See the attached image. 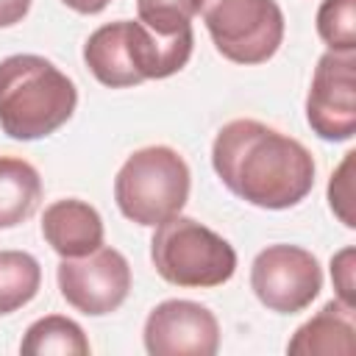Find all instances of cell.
<instances>
[{"label":"cell","mask_w":356,"mask_h":356,"mask_svg":"<svg viewBox=\"0 0 356 356\" xmlns=\"http://www.w3.org/2000/svg\"><path fill=\"white\" fill-rule=\"evenodd\" d=\"M353 161H356V150H348L339 161V167L331 172L328 181V203L331 211L339 217V222L345 228H356V214H353Z\"/></svg>","instance_id":"d6986e66"},{"label":"cell","mask_w":356,"mask_h":356,"mask_svg":"<svg viewBox=\"0 0 356 356\" xmlns=\"http://www.w3.org/2000/svg\"><path fill=\"white\" fill-rule=\"evenodd\" d=\"M122 22H125V50L139 81H161L186 67L195 47L192 25L164 33L139 19H122Z\"/></svg>","instance_id":"30bf717a"},{"label":"cell","mask_w":356,"mask_h":356,"mask_svg":"<svg viewBox=\"0 0 356 356\" xmlns=\"http://www.w3.org/2000/svg\"><path fill=\"white\" fill-rule=\"evenodd\" d=\"M83 61L89 67V72L111 89H125V86H136L142 83L139 75L131 67L128 50H125V22H106L97 31L89 33L86 44H83Z\"/></svg>","instance_id":"4fadbf2b"},{"label":"cell","mask_w":356,"mask_h":356,"mask_svg":"<svg viewBox=\"0 0 356 356\" xmlns=\"http://www.w3.org/2000/svg\"><path fill=\"white\" fill-rule=\"evenodd\" d=\"M306 120L325 142H348L356 134V53L325 50L317 58L306 95Z\"/></svg>","instance_id":"ba28073f"},{"label":"cell","mask_w":356,"mask_h":356,"mask_svg":"<svg viewBox=\"0 0 356 356\" xmlns=\"http://www.w3.org/2000/svg\"><path fill=\"white\" fill-rule=\"evenodd\" d=\"M61 298L81 314L103 317L117 312L131 292V264L114 248H97L86 256L61 259L56 270Z\"/></svg>","instance_id":"52a82bcc"},{"label":"cell","mask_w":356,"mask_h":356,"mask_svg":"<svg viewBox=\"0 0 356 356\" xmlns=\"http://www.w3.org/2000/svg\"><path fill=\"white\" fill-rule=\"evenodd\" d=\"M42 200L36 167L19 156H0V228H17L33 217Z\"/></svg>","instance_id":"5bb4252c"},{"label":"cell","mask_w":356,"mask_h":356,"mask_svg":"<svg viewBox=\"0 0 356 356\" xmlns=\"http://www.w3.org/2000/svg\"><path fill=\"white\" fill-rule=\"evenodd\" d=\"M33 0H0V28H11L25 19Z\"/></svg>","instance_id":"44dd1931"},{"label":"cell","mask_w":356,"mask_h":356,"mask_svg":"<svg viewBox=\"0 0 356 356\" xmlns=\"http://www.w3.org/2000/svg\"><path fill=\"white\" fill-rule=\"evenodd\" d=\"M211 167L231 195L273 211L298 206L314 186L312 153L298 139L245 117L217 131Z\"/></svg>","instance_id":"6da1fadb"},{"label":"cell","mask_w":356,"mask_h":356,"mask_svg":"<svg viewBox=\"0 0 356 356\" xmlns=\"http://www.w3.org/2000/svg\"><path fill=\"white\" fill-rule=\"evenodd\" d=\"M89 350L92 348H89L83 328L64 314L39 317L36 323L28 325V331L19 342V353H25V356H47V353L86 356Z\"/></svg>","instance_id":"9a60e30c"},{"label":"cell","mask_w":356,"mask_h":356,"mask_svg":"<svg viewBox=\"0 0 356 356\" xmlns=\"http://www.w3.org/2000/svg\"><path fill=\"white\" fill-rule=\"evenodd\" d=\"M250 289L275 314H298L323 289L317 256L298 245H267L250 264Z\"/></svg>","instance_id":"8992f818"},{"label":"cell","mask_w":356,"mask_h":356,"mask_svg":"<svg viewBox=\"0 0 356 356\" xmlns=\"http://www.w3.org/2000/svg\"><path fill=\"white\" fill-rule=\"evenodd\" d=\"M150 261L167 284L184 289H211L236 273V250L231 242L184 214L156 225Z\"/></svg>","instance_id":"277c9868"},{"label":"cell","mask_w":356,"mask_h":356,"mask_svg":"<svg viewBox=\"0 0 356 356\" xmlns=\"http://www.w3.org/2000/svg\"><path fill=\"white\" fill-rule=\"evenodd\" d=\"M200 14L217 53L234 64H264L284 42L275 0H203Z\"/></svg>","instance_id":"5b68a950"},{"label":"cell","mask_w":356,"mask_h":356,"mask_svg":"<svg viewBox=\"0 0 356 356\" xmlns=\"http://www.w3.org/2000/svg\"><path fill=\"white\" fill-rule=\"evenodd\" d=\"M189 167L184 156L167 145L134 150L114 178V200L122 217L136 225H159L189 200Z\"/></svg>","instance_id":"3957f363"},{"label":"cell","mask_w":356,"mask_h":356,"mask_svg":"<svg viewBox=\"0 0 356 356\" xmlns=\"http://www.w3.org/2000/svg\"><path fill=\"white\" fill-rule=\"evenodd\" d=\"M331 281L337 289V300L356 309V248L348 245L331 259Z\"/></svg>","instance_id":"ffe728a7"},{"label":"cell","mask_w":356,"mask_h":356,"mask_svg":"<svg viewBox=\"0 0 356 356\" xmlns=\"http://www.w3.org/2000/svg\"><path fill=\"white\" fill-rule=\"evenodd\" d=\"M78 106L75 83L44 56L17 53L0 61V128L19 142L58 131Z\"/></svg>","instance_id":"7a4b0ae2"},{"label":"cell","mask_w":356,"mask_h":356,"mask_svg":"<svg viewBox=\"0 0 356 356\" xmlns=\"http://www.w3.org/2000/svg\"><path fill=\"white\" fill-rule=\"evenodd\" d=\"M42 236L61 259L86 256L103 245V220L86 200L64 197L44 209Z\"/></svg>","instance_id":"8fae6325"},{"label":"cell","mask_w":356,"mask_h":356,"mask_svg":"<svg viewBox=\"0 0 356 356\" xmlns=\"http://www.w3.org/2000/svg\"><path fill=\"white\" fill-rule=\"evenodd\" d=\"M203 0H136L139 22L172 33L192 25V17L200 14Z\"/></svg>","instance_id":"ac0fdd59"},{"label":"cell","mask_w":356,"mask_h":356,"mask_svg":"<svg viewBox=\"0 0 356 356\" xmlns=\"http://www.w3.org/2000/svg\"><path fill=\"white\" fill-rule=\"evenodd\" d=\"M317 33L337 53H356V0H323L317 8Z\"/></svg>","instance_id":"e0dca14e"},{"label":"cell","mask_w":356,"mask_h":356,"mask_svg":"<svg viewBox=\"0 0 356 356\" xmlns=\"http://www.w3.org/2000/svg\"><path fill=\"white\" fill-rule=\"evenodd\" d=\"M150 356H214L220 350V323L211 309L195 300H161L142 328Z\"/></svg>","instance_id":"9c48e42d"},{"label":"cell","mask_w":356,"mask_h":356,"mask_svg":"<svg viewBox=\"0 0 356 356\" xmlns=\"http://www.w3.org/2000/svg\"><path fill=\"white\" fill-rule=\"evenodd\" d=\"M42 286V267L25 250H0V317L28 306Z\"/></svg>","instance_id":"2e32d148"},{"label":"cell","mask_w":356,"mask_h":356,"mask_svg":"<svg viewBox=\"0 0 356 356\" xmlns=\"http://www.w3.org/2000/svg\"><path fill=\"white\" fill-rule=\"evenodd\" d=\"M61 3L78 14H100L111 0H61Z\"/></svg>","instance_id":"7402d4cb"},{"label":"cell","mask_w":356,"mask_h":356,"mask_svg":"<svg viewBox=\"0 0 356 356\" xmlns=\"http://www.w3.org/2000/svg\"><path fill=\"white\" fill-rule=\"evenodd\" d=\"M356 309L342 300H328L312 320H306L292 339L286 353L292 356H353L356 353Z\"/></svg>","instance_id":"7c38bea8"}]
</instances>
